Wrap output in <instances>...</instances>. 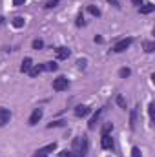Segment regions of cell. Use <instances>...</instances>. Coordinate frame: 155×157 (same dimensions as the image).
<instances>
[{
    "instance_id": "1",
    "label": "cell",
    "mask_w": 155,
    "mask_h": 157,
    "mask_svg": "<svg viewBox=\"0 0 155 157\" xmlns=\"http://www.w3.org/2000/svg\"><path fill=\"white\" fill-rule=\"evenodd\" d=\"M71 152H75L78 157H86L88 154V139L82 135V137H75V141H73V150Z\"/></svg>"
},
{
    "instance_id": "2",
    "label": "cell",
    "mask_w": 155,
    "mask_h": 157,
    "mask_svg": "<svg viewBox=\"0 0 155 157\" xmlns=\"http://www.w3.org/2000/svg\"><path fill=\"white\" fill-rule=\"evenodd\" d=\"M131 44H133V39H131V37H128V39L119 40V42H117V44L113 46V48H112V49H113L115 53H122V51H126V49H128Z\"/></svg>"
},
{
    "instance_id": "3",
    "label": "cell",
    "mask_w": 155,
    "mask_h": 157,
    "mask_svg": "<svg viewBox=\"0 0 155 157\" xmlns=\"http://www.w3.org/2000/svg\"><path fill=\"white\" fill-rule=\"evenodd\" d=\"M70 88V80L66 77H57L53 80V90L55 91H64V90H68Z\"/></svg>"
},
{
    "instance_id": "4",
    "label": "cell",
    "mask_w": 155,
    "mask_h": 157,
    "mask_svg": "<svg viewBox=\"0 0 155 157\" xmlns=\"http://www.w3.org/2000/svg\"><path fill=\"white\" fill-rule=\"evenodd\" d=\"M55 55H57L59 60H66V59L71 55V51H70V48H66V46H59V48L55 49Z\"/></svg>"
},
{
    "instance_id": "5",
    "label": "cell",
    "mask_w": 155,
    "mask_h": 157,
    "mask_svg": "<svg viewBox=\"0 0 155 157\" xmlns=\"http://www.w3.org/2000/svg\"><path fill=\"white\" fill-rule=\"evenodd\" d=\"M100 146H102L104 150H113V139H112L110 133H102V137H100Z\"/></svg>"
},
{
    "instance_id": "6",
    "label": "cell",
    "mask_w": 155,
    "mask_h": 157,
    "mask_svg": "<svg viewBox=\"0 0 155 157\" xmlns=\"http://www.w3.org/2000/svg\"><path fill=\"white\" fill-rule=\"evenodd\" d=\"M42 115H44L42 108H35V110H33V113L29 115V121H28V122H29V126H35L40 119H42Z\"/></svg>"
},
{
    "instance_id": "7",
    "label": "cell",
    "mask_w": 155,
    "mask_h": 157,
    "mask_svg": "<svg viewBox=\"0 0 155 157\" xmlns=\"http://www.w3.org/2000/svg\"><path fill=\"white\" fill-rule=\"evenodd\" d=\"M11 121V112L7 108H0V126H6Z\"/></svg>"
},
{
    "instance_id": "8",
    "label": "cell",
    "mask_w": 155,
    "mask_h": 157,
    "mask_svg": "<svg viewBox=\"0 0 155 157\" xmlns=\"http://www.w3.org/2000/svg\"><path fill=\"white\" fill-rule=\"evenodd\" d=\"M88 113H89V106H86V104H80V106L75 108V115L77 117H86Z\"/></svg>"
},
{
    "instance_id": "9",
    "label": "cell",
    "mask_w": 155,
    "mask_h": 157,
    "mask_svg": "<svg viewBox=\"0 0 155 157\" xmlns=\"http://www.w3.org/2000/svg\"><path fill=\"white\" fill-rule=\"evenodd\" d=\"M31 66H33V60H31L29 57H26V59L22 60V66H20V71H22V73H28V71L31 70Z\"/></svg>"
},
{
    "instance_id": "10",
    "label": "cell",
    "mask_w": 155,
    "mask_h": 157,
    "mask_svg": "<svg viewBox=\"0 0 155 157\" xmlns=\"http://www.w3.org/2000/svg\"><path fill=\"white\" fill-rule=\"evenodd\" d=\"M100 115H102V110H97V113H95V115L91 117V121H89V124H88V126H89V130H95V128H97V122H99V119H100Z\"/></svg>"
},
{
    "instance_id": "11",
    "label": "cell",
    "mask_w": 155,
    "mask_h": 157,
    "mask_svg": "<svg viewBox=\"0 0 155 157\" xmlns=\"http://www.w3.org/2000/svg\"><path fill=\"white\" fill-rule=\"evenodd\" d=\"M153 9H155L153 4H142V6L139 7V13H141V15H150Z\"/></svg>"
},
{
    "instance_id": "12",
    "label": "cell",
    "mask_w": 155,
    "mask_h": 157,
    "mask_svg": "<svg viewBox=\"0 0 155 157\" xmlns=\"http://www.w3.org/2000/svg\"><path fill=\"white\" fill-rule=\"evenodd\" d=\"M42 68H44V71H57L59 70V64L57 62H44Z\"/></svg>"
},
{
    "instance_id": "13",
    "label": "cell",
    "mask_w": 155,
    "mask_h": 157,
    "mask_svg": "<svg viewBox=\"0 0 155 157\" xmlns=\"http://www.w3.org/2000/svg\"><path fill=\"white\" fill-rule=\"evenodd\" d=\"M144 51H146V53H153L155 51V42L146 40V42H144Z\"/></svg>"
},
{
    "instance_id": "14",
    "label": "cell",
    "mask_w": 155,
    "mask_h": 157,
    "mask_svg": "<svg viewBox=\"0 0 155 157\" xmlns=\"http://www.w3.org/2000/svg\"><path fill=\"white\" fill-rule=\"evenodd\" d=\"M135 126H137V110L131 112V119H130V128L135 130Z\"/></svg>"
},
{
    "instance_id": "15",
    "label": "cell",
    "mask_w": 155,
    "mask_h": 157,
    "mask_svg": "<svg viewBox=\"0 0 155 157\" xmlns=\"http://www.w3.org/2000/svg\"><path fill=\"white\" fill-rule=\"evenodd\" d=\"M55 148H57V143H51V144H47V146H46V148H40V152H42V154H46V155H47V154H49V152H51V150H55Z\"/></svg>"
},
{
    "instance_id": "16",
    "label": "cell",
    "mask_w": 155,
    "mask_h": 157,
    "mask_svg": "<svg viewBox=\"0 0 155 157\" xmlns=\"http://www.w3.org/2000/svg\"><path fill=\"white\" fill-rule=\"evenodd\" d=\"M119 75L122 78L130 77V75H131V70H130V68H120V70H119Z\"/></svg>"
},
{
    "instance_id": "17",
    "label": "cell",
    "mask_w": 155,
    "mask_h": 157,
    "mask_svg": "<svg viewBox=\"0 0 155 157\" xmlns=\"http://www.w3.org/2000/svg\"><path fill=\"white\" fill-rule=\"evenodd\" d=\"M31 46H33V49H42V48H44V40L35 39L33 42H31Z\"/></svg>"
},
{
    "instance_id": "18",
    "label": "cell",
    "mask_w": 155,
    "mask_h": 157,
    "mask_svg": "<svg viewBox=\"0 0 155 157\" xmlns=\"http://www.w3.org/2000/svg\"><path fill=\"white\" fill-rule=\"evenodd\" d=\"M88 11H89L93 17H100V9H99V7H95V6H88Z\"/></svg>"
},
{
    "instance_id": "19",
    "label": "cell",
    "mask_w": 155,
    "mask_h": 157,
    "mask_svg": "<svg viewBox=\"0 0 155 157\" xmlns=\"http://www.w3.org/2000/svg\"><path fill=\"white\" fill-rule=\"evenodd\" d=\"M13 26H15V28H22V26H24V18H22V17H15V18H13Z\"/></svg>"
},
{
    "instance_id": "20",
    "label": "cell",
    "mask_w": 155,
    "mask_h": 157,
    "mask_svg": "<svg viewBox=\"0 0 155 157\" xmlns=\"http://www.w3.org/2000/svg\"><path fill=\"white\" fill-rule=\"evenodd\" d=\"M59 2H60V0H46V2H44V7H46V9H51V7H55Z\"/></svg>"
},
{
    "instance_id": "21",
    "label": "cell",
    "mask_w": 155,
    "mask_h": 157,
    "mask_svg": "<svg viewBox=\"0 0 155 157\" xmlns=\"http://www.w3.org/2000/svg\"><path fill=\"white\" fill-rule=\"evenodd\" d=\"M115 101H117V104H119L122 110H126V101H124V97H122V95H117Z\"/></svg>"
},
{
    "instance_id": "22",
    "label": "cell",
    "mask_w": 155,
    "mask_h": 157,
    "mask_svg": "<svg viewBox=\"0 0 155 157\" xmlns=\"http://www.w3.org/2000/svg\"><path fill=\"white\" fill-rule=\"evenodd\" d=\"M112 130H113V124H112V122H106V124L102 126V133H112Z\"/></svg>"
},
{
    "instance_id": "23",
    "label": "cell",
    "mask_w": 155,
    "mask_h": 157,
    "mask_svg": "<svg viewBox=\"0 0 155 157\" xmlns=\"http://www.w3.org/2000/svg\"><path fill=\"white\" fill-rule=\"evenodd\" d=\"M131 157H142V154H141V148H139V146H133V148H131Z\"/></svg>"
},
{
    "instance_id": "24",
    "label": "cell",
    "mask_w": 155,
    "mask_h": 157,
    "mask_svg": "<svg viewBox=\"0 0 155 157\" xmlns=\"http://www.w3.org/2000/svg\"><path fill=\"white\" fill-rule=\"evenodd\" d=\"M60 157H78V155L75 152H71V150H70V152L66 150V152H60Z\"/></svg>"
},
{
    "instance_id": "25",
    "label": "cell",
    "mask_w": 155,
    "mask_h": 157,
    "mask_svg": "<svg viewBox=\"0 0 155 157\" xmlns=\"http://www.w3.org/2000/svg\"><path fill=\"white\" fill-rule=\"evenodd\" d=\"M153 108H155V104L153 102H150V106H148V113H150V121L153 122Z\"/></svg>"
},
{
    "instance_id": "26",
    "label": "cell",
    "mask_w": 155,
    "mask_h": 157,
    "mask_svg": "<svg viewBox=\"0 0 155 157\" xmlns=\"http://www.w3.org/2000/svg\"><path fill=\"white\" fill-rule=\"evenodd\" d=\"M84 24H86V22H84V17H82V13H80V15L77 17V26H84Z\"/></svg>"
},
{
    "instance_id": "27",
    "label": "cell",
    "mask_w": 155,
    "mask_h": 157,
    "mask_svg": "<svg viewBox=\"0 0 155 157\" xmlns=\"http://www.w3.org/2000/svg\"><path fill=\"white\" fill-rule=\"evenodd\" d=\"M53 126H64V121H57V122H51V124H47V128H53Z\"/></svg>"
},
{
    "instance_id": "28",
    "label": "cell",
    "mask_w": 155,
    "mask_h": 157,
    "mask_svg": "<svg viewBox=\"0 0 155 157\" xmlns=\"http://www.w3.org/2000/svg\"><path fill=\"white\" fill-rule=\"evenodd\" d=\"M26 0H13V6H24Z\"/></svg>"
},
{
    "instance_id": "29",
    "label": "cell",
    "mask_w": 155,
    "mask_h": 157,
    "mask_svg": "<svg viewBox=\"0 0 155 157\" xmlns=\"http://www.w3.org/2000/svg\"><path fill=\"white\" fill-rule=\"evenodd\" d=\"M31 157H47V155H46V154H42V152H40V150H39L37 154H33V155H31Z\"/></svg>"
},
{
    "instance_id": "30",
    "label": "cell",
    "mask_w": 155,
    "mask_h": 157,
    "mask_svg": "<svg viewBox=\"0 0 155 157\" xmlns=\"http://www.w3.org/2000/svg\"><path fill=\"white\" fill-rule=\"evenodd\" d=\"M108 2H110L112 6H115V7H120V6H119V0H108Z\"/></svg>"
},
{
    "instance_id": "31",
    "label": "cell",
    "mask_w": 155,
    "mask_h": 157,
    "mask_svg": "<svg viewBox=\"0 0 155 157\" xmlns=\"http://www.w3.org/2000/svg\"><path fill=\"white\" fill-rule=\"evenodd\" d=\"M78 68H86V60H78Z\"/></svg>"
},
{
    "instance_id": "32",
    "label": "cell",
    "mask_w": 155,
    "mask_h": 157,
    "mask_svg": "<svg viewBox=\"0 0 155 157\" xmlns=\"http://www.w3.org/2000/svg\"><path fill=\"white\" fill-rule=\"evenodd\" d=\"M131 2H133V4H135V6H139V7H141V6H142V0H131Z\"/></svg>"
},
{
    "instance_id": "33",
    "label": "cell",
    "mask_w": 155,
    "mask_h": 157,
    "mask_svg": "<svg viewBox=\"0 0 155 157\" xmlns=\"http://www.w3.org/2000/svg\"><path fill=\"white\" fill-rule=\"evenodd\" d=\"M2 24H4V18H2V17H0V26H2Z\"/></svg>"
}]
</instances>
